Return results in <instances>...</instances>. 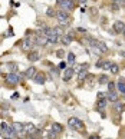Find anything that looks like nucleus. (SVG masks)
Masks as SVG:
<instances>
[{
  "mask_svg": "<svg viewBox=\"0 0 125 139\" xmlns=\"http://www.w3.org/2000/svg\"><path fill=\"white\" fill-rule=\"evenodd\" d=\"M6 80H7L10 85H17L20 82V76L17 73H13V72H10V73L6 76Z\"/></svg>",
  "mask_w": 125,
  "mask_h": 139,
  "instance_id": "5",
  "label": "nucleus"
},
{
  "mask_svg": "<svg viewBox=\"0 0 125 139\" xmlns=\"http://www.w3.org/2000/svg\"><path fill=\"white\" fill-rule=\"evenodd\" d=\"M102 65H103V60H98V62H96V66H98V68H102Z\"/></svg>",
  "mask_w": 125,
  "mask_h": 139,
  "instance_id": "31",
  "label": "nucleus"
},
{
  "mask_svg": "<svg viewBox=\"0 0 125 139\" xmlns=\"http://www.w3.org/2000/svg\"><path fill=\"white\" fill-rule=\"evenodd\" d=\"M111 65H112V62H103V65H102V69H103V70H109V68H111Z\"/></svg>",
  "mask_w": 125,
  "mask_h": 139,
  "instance_id": "26",
  "label": "nucleus"
},
{
  "mask_svg": "<svg viewBox=\"0 0 125 139\" xmlns=\"http://www.w3.org/2000/svg\"><path fill=\"white\" fill-rule=\"evenodd\" d=\"M106 99H108L109 102H118V93H115V92H108V95H106Z\"/></svg>",
  "mask_w": 125,
  "mask_h": 139,
  "instance_id": "14",
  "label": "nucleus"
},
{
  "mask_svg": "<svg viewBox=\"0 0 125 139\" xmlns=\"http://www.w3.org/2000/svg\"><path fill=\"white\" fill-rule=\"evenodd\" d=\"M33 82L38 83V85H43L46 82V76H45L43 73H36V76L33 77Z\"/></svg>",
  "mask_w": 125,
  "mask_h": 139,
  "instance_id": "8",
  "label": "nucleus"
},
{
  "mask_svg": "<svg viewBox=\"0 0 125 139\" xmlns=\"http://www.w3.org/2000/svg\"><path fill=\"white\" fill-rule=\"evenodd\" d=\"M7 68H9V70L10 72H13V73H16V70H17V63H14V62H9L7 63Z\"/></svg>",
  "mask_w": 125,
  "mask_h": 139,
  "instance_id": "19",
  "label": "nucleus"
},
{
  "mask_svg": "<svg viewBox=\"0 0 125 139\" xmlns=\"http://www.w3.org/2000/svg\"><path fill=\"white\" fill-rule=\"evenodd\" d=\"M88 77V70H82L78 73V82H84L85 79Z\"/></svg>",
  "mask_w": 125,
  "mask_h": 139,
  "instance_id": "17",
  "label": "nucleus"
},
{
  "mask_svg": "<svg viewBox=\"0 0 125 139\" xmlns=\"http://www.w3.org/2000/svg\"><path fill=\"white\" fill-rule=\"evenodd\" d=\"M108 82H109V77L106 76V75H101L99 76V83L101 85H108Z\"/></svg>",
  "mask_w": 125,
  "mask_h": 139,
  "instance_id": "22",
  "label": "nucleus"
},
{
  "mask_svg": "<svg viewBox=\"0 0 125 139\" xmlns=\"http://www.w3.org/2000/svg\"><path fill=\"white\" fill-rule=\"evenodd\" d=\"M36 70H38L36 68H29V69L25 72V76L29 77V79H33V77L36 76Z\"/></svg>",
  "mask_w": 125,
  "mask_h": 139,
  "instance_id": "10",
  "label": "nucleus"
},
{
  "mask_svg": "<svg viewBox=\"0 0 125 139\" xmlns=\"http://www.w3.org/2000/svg\"><path fill=\"white\" fill-rule=\"evenodd\" d=\"M68 63H69V65H74V63H75V55L72 52L68 53Z\"/></svg>",
  "mask_w": 125,
  "mask_h": 139,
  "instance_id": "24",
  "label": "nucleus"
},
{
  "mask_svg": "<svg viewBox=\"0 0 125 139\" xmlns=\"http://www.w3.org/2000/svg\"><path fill=\"white\" fill-rule=\"evenodd\" d=\"M72 40H74V36H72V35H63L62 37H60V42H62L63 46H68V45H71Z\"/></svg>",
  "mask_w": 125,
  "mask_h": 139,
  "instance_id": "9",
  "label": "nucleus"
},
{
  "mask_svg": "<svg viewBox=\"0 0 125 139\" xmlns=\"http://www.w3.org/2000/svg\"><path fill=\"white\" fill-rule=\"evenodd\" d=\"M6 128H7V125H6V123H4V122H3V123H2V125H0V129H2V131H4V129H6Z\"/></svg>",
  "mask_w": 125,
  "mask_h": 139,
  "instance_id": "32",
  "label": "nucleus"
},
{
  "mask_svg": "<svg viewBox=\"0 0 125 139\" xmlns=\"http://www.w3.org/2000/svg\"><path fill=\"white\" fill-rule=\"evenodd\" d=\"M118 89H119V92L122 93V95H125V80L121 79L119 82H118Z\"/></svg>",
  "mask_w": 125,
  "mask_h": 139,
  "instance_id": "21",
  "label": "nucleus"
},
{
  "mask_svg": "<svg viewBox=\"0 0 125 139\" xmlns=\"http://www.w3.org/2000/svg\"><path fill=\"white\" fill-rule=\"evenodd\" d=\"M112 2L118 6H125V0H112Z\"/></svg>",
  "mask_w": 125,
  "mask_h": 139,
  "instance_id": "27",
  "label": "nucleus"
},
{
  "mask_svg": "<svg viewBox=\"0 0 125 139\" xmlns=\"http://www.w3.org/2000/svg\"><path fill=\"white\" fill-rule=\"evenodd\" d=\"M125 109V105L121 103V102H114V110L118 112V113H122Z\"/></svg>",
  "mask_w": 125,
  "mask_h": 139,
  "instance_id": "11",
  "label": "nucleus"
},
{
  "mask_svg": "<svg viewBox=\"0 0 125 139\" xmlns=\"http://www.w3.org/2000/svg\"><path fill=\"white\" fill-rule=\"evenodd\" d=\"M69 13L65 10H59L56 13V19L59 20V25L60 26H69Z\"/></svg>",
  "mask_w": 125,
  "mask_h": 139,
  "instance_id": "1",
  "label": "nucleus"
},
{
  "mask_svg": "<svg viewBox=\"0 0 125 139\" xmlns=\"http://www.w3.org/2000/svg\"><path fill=\"white\" fill-rule=\"evenodd\" d=\"M40 55H39L38 52H30L29 56H27V60H30V62H38Z\"/></svg>",
  "mask_w": 125,
  "mask_h": 139,
  "instance_id": "15",
  "label": "nucleus"
},
{
  "mask_svg": "<svg viewBox=\"0 0 125 139\" xmlns=\"http://www.w3.org/2000/svg\"><path fill=\"white\" fill-rule=\"evenodd\" d=\"M68 126L69 128H72V129H76V131H84L85 129V125H84V122L82 120H79L78 118H71V119L68 120Z\"/></svg>",
  "mask_w": 125,
  "mask_h": 139,
  "instance_id": "2",
  "label": "nucleus"
},
{
  "mask_svg": "<svg viewBox=\"0 0 125 139\" xmlns=\"http://www.w3.org/2000/svg\"><path fill=\"white\" fill-rule=\"evenodd\" d=\"M106 102H108V99H98V103H96V108H98V109H105V106H106Z\"/></svg>",
  "mask_w": 125,
  "mask_h": 139,
  "instance_id": "18",
  "label": "nucleus"
},
{
  "mask_svg": "<svg viewBox=\"0 0 125 139\" xmlns=\"http://www.w3.org/2000/svg\"><path fill=\"white\" fill-rule=\"evenodd\" d=\"M52 131H53L55 134H62V132H63V126L60 125V123H53V125H52Z\"/></svg>",
  "mask_w": 125,
  "mask_h": 139,
  "instance_id": "16",
  "label": "nucleus"
},
{
  "mask_svg": "<svg viewBox=\"0 0 125 139\" xmlns=\"http://www.w3.org/2000/svg\"><path fill=\"white\" fill-rule=\"evenodd\" d=\"M0 75H2V73H0Z\"/></svg>",
  "mask_w": 125,
  "mask_h": 139,
  "instance_id": "37",
  "label": "nucleus"
},
{
  "mask_svg": "<svg viewBox=\"0 0 125 139\" xmlns=\"http://www.w3.org/2000/svg\"><path fill=\"white\" fill-rule=\"evenodd\" d=\"M121 55H122V56H125V52H121Z\"/></svg>",
  "mask_w": 125,
  "mask_h": 139,
  "instance_id": "34",
  "label": "nucleus"
},
{
  "mask_svg": "<svg viewBox=\"0 0 125 139\" xmlns=\"http://www.w3.org/2000/svg\"><path fill=\"white\" fill-rule=\"evenodd\" d=\"M89 139H99V136H98V135H91Z\"/></svg>",
  "mask_w": 125,
  "mask_h": 139,
  "instance_id": "33",
  "label": "nucleus"
},
{
  "mask_svg": "<svg viewBox=\"0 0 125 139\" xmlns=\"http://www.w3.org/2000/svg\"><path fill=\"white\" fill-rule=\"evenodd\" d=\"M125 29V23L121 22V20H118V22L114 23V32L115 33H122Z\"/></svg>",
  "mask_w": 125,
  "mask_h": 139,
  "instance_id": "7",
  "label": "nucleus"
},
{
  "mask_svg": "<svg viewBox=\"0 0 125 139\" xmlns=\"http://www.w3.org/2000/svg\"><path fill=\"white\" fill-rule=\"evenodd\" d=\"M56 56H58V57H60V59H62V57L65 56V52H63L62 49H60V50H58V52H56Z\"/></svg>",
  "mask_w": 125,
  "mask_h": 139,
  "instance_id": "29",
  "label": "nucleus"
},
{
  "mask_svg": "<svg viewBox=\"0 0 125 139\" xmlns=\"http://www.w3.org/2000/svg\"><path fill=\"white\" fill-rule=\"evenodd\" d=\"M14 128V131L17 132V134H20V132L25 131V123H20V122H14L13 125H12Z\"/></svg>",
  "mask_w": 125,
  "mask_h": 139,
  "instance_id": "13",
  "label": "nucleus"
},
{
  "mask_svg": "<svg viewBox=\"0 0 125 139\" xmlns=\"http://www.w3.org/2000/svg\"><path fill=\"white\" fill-rule=\"evenodd\" d=\"M56 13L58 12H55L53 7H48L46 9V16L48 17H56Z\"/></svg>",
  "mask_w": 125,
  "mask_h": 139,
  "instance_id": "20",
  "label": "nucleus"
},
{
  "mask_svg": "<svg viewBox=\"0 0 125 139\" xmlns=\"http://www.w3.org/2000/svg\"><path fill=\"white\" fill-rule=\"evenodd\" d=\"M58 6L62 7V10L69 12V10L74 9V2H72V0H58Z\"/></svg>",
  "mask_w": 125,
  "mask_h": 139,
  "instance_id": "4",
  "label": "nucleus"
},
{
  "mask_svg": "<svg viewBox=\"0 0 125 139\" xmlns=\"http://www.w3.org/2000/svg\"><path fill=\"white\" fill-rule=\"evenodd\" d=\"M74 69L72 68H66L65 69V73H63V82H69V80L72 79V76H74Z\"/></svg>",
  "mask_w": 125,
  "mask_h": 139,
  "instance_id": "6",
  "label": "nucleus"
},
{
  "mask_svg": "<svg viewBox=\"0 0 125 139\" xmlns=\"http://www.w3.org/2000/svg\"><path fill=\"white\" fill-rule=\"evenodd\" d=\"M92 47H98V49H99L102 53L108 52V47H106V45L103 43V42H99V40H96V45H95V46H92Z\"/></svg>",
  "mask_w": 125,
  "mask_h": 139,
  "instance_id": "12",
  "label": "nucleus"
},
{
  "mask_svg": "<svg viewBox=\"0 0 125 139\" xmlns=\"http://www.w3.org/2000/svg\"><path fill=\"white\" fill-rule=\"evenodd\" d=\"M109 70H111V73L117 75L118 72H119V66H118L117 63H112V65H111V68H109Z\"/></svg>",
  "mask_w": 125,
  "mask_h": 139,
  "instance_id": "23",
  "label": "nucleus"
},
{
  "mask_svg": "<svg viewBox=\"0 0 125 139\" xmlns=\"http://www.w3.org/2000/svg\"><path fill=\"white\" fill-rule=\"evenodd\" d=\"M122 33H124V36H125V29H124V32H122Z\"/></svg>",
  "mask_w": 125,
  "mask_h": 139,
  "instance_id": "35",
  "label": "nucleus"
},
{
  "mask_svg": "<svg viewBox=\"0 0 125 139\" xmlns=\"http://www.w3.org/2000/svg\"><path fill=\"white\" fill-rule=\"evenodd\" d=\"M35 36H26V39L22 42V49L23 50H32L35 46Z\"/></svg>",
  "mask_w": 125,
  "mask_h": 139,
  "instance_id": "3",
  "label": "nucleus"
},
{
  "mask_svg": "<svg viewBox=\"0 0 125 139\" xmlns=\"http://www.w3.org/2000/svg\"><path fill=\"white\" fill-rule=\"evenodd\" d=\"M0 135H2V131H0Z\"/></svg>",
  "mask_w": 125,
  "mask_h": 139,
  "instance_id": "36",
  "label": "nucleus"
},
{
  "mask_svg": "<svg viewBox=\"0 0 125 139\" xmlns=\"http://www.w3.org/2000/svg\"><path fill=\"white\" fill-rule=\"evenodd\" d=\"M59 69H66V63L65 62H60L59 63Z\"/></svg>",
  "mask_w": 125,
  "mask_h": 139,
  "instance_id": "30",
  "label": "nucleus"
},
{
  "mask_svg": "<svg viewBox=\"0 0 125 139\" xmlns=\"http://www.w3.org/2000/svg\"><path fill=\"white\" fill-rule=\"evenodd\" d=\"M106 95H108V93L99 92V93H98V95H96V96H98V99H106Z\"/></svg>",
  "mask_w": 125,
  "mask_h": 139,
  "instance_id": "28",
  "label": "nucleus"
},
{
  "mask_svg": "<svg viewBox=\"0 0 125 139\" xmlns=\"http://www.w3.org/2000/svg\"><path fill=\"white\" fill-rule=\"evenodd\" d=\"M108 92H115V83L111 80L108 82Z\"/></svg>",
  "mask_w": 125,
  "mask_h": 139,
  "instance_id": "25",
  "label": "nucleus"
}]
</instances>
